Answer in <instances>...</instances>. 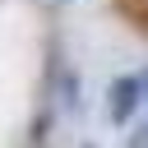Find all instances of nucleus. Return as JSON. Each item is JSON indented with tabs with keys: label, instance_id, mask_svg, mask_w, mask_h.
Returning a JSON list of instances; mask_svg holds the SVG:
<instances>
[{
	"label": "nucleus",
	"instance_id": "1",
	"mask_svg": "<svg viewBox=\"0 0 148 148\" xmlns=\"http://www.w3.org/2000/svg\"><path fill=\"white\" fill-rule=\"evenodd\" d=\"M139 106V79H116L111 83V120H130Z\"/></svg>",
	"mask_w": 148,
	"mask_h": 148
}]
</instances>
